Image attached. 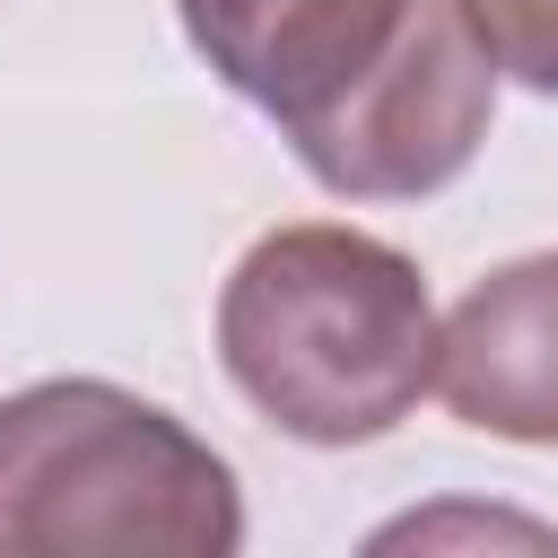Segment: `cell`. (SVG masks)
Wrapping results in <instances>:
<instances>
[{
	"instance_id": "6da1fadb",
	"label": "cell",
	"mask_w": 558,
	"mask_h": 558,
	"mask_svg": "<svg viewBox=\"0 0 558 558\" xmlns=\"http://www.w3.org/2000/svg\"><path fill=\"white\" fill-rule=\"evenodd\" d=\"M218 366L279 436L375 445L436 384L427 279L366 227H270L218 288Z\"/></svg>"
},
{
	"instance_id": "7a4b0ae2",
	"label": "cell",
	"mask_w": 558,
	"mask_h": 558,
	"mask_svg": "<svg viewBox=\"0 0 558 558\" xmlns=\"http://www.w3.org/2000/svg\"><path fill=\"white\" fill-rule=\"evenodd\" d=\"M244 488L209 436L105 375L0 401V558H235Z\"/></svg>"
},
{
	"instance_id": "3957f363",
	"label": "cell",
	"mask_w": 558,
	"mask_h": 558,
	"mask_svg": "<svg viewBox=\"0 0 558 558\" xmlns=\"http://www.w3.org/2000/svg\"><path fill=\"white\" fill-rule=\"evenodd\" d=\"M497 113V61L462 0H410L375 70L288 131L296 166L340 201H427L445 192Z\"/></svg>"
},
{
	"instance_id": "277c9868",
	"label": "cell",
	"mask_w": 558,
	"mask_h": 558,
	"mask_svg": "<svg viewBox=\"0 0 558 558\" xmlns=\"http://www.w3.org/2000/svg\"><path fill=\"white\" fill-rule=\"evenodd\" d=\"M174 17L183 44L288 140L375 70L410 0H174Z\"/></svg>"
},
{
	"instance_id": "5b68a950",
	"label": "cell",
	"mask_w": 558,
	"mask_h": 558,
	"mask_svg": "<svg viewBox=\"0 0 558 558\" xmlns=\"http://www.w3.org/2000/svg\"><path fill=\"white\" fill-rule=\"evenodd\" d=\"M436 392L480 436L558 445V244L462 288L436 323Z\"/></svg>"
},
{
	"instance_id": "8992f818",
	"label": "cell",
	"mask_w": 558,
	"mask_h": 558,
	"mask_svg": "<svg viewBox=\"0 0 558 558\" xmlns=\"http://www.w3.org/2000/svg\"><path fill=\"white\" fill-rule=\"evenodd\" d=\"M488 61L532 96H558V0H462Z\"/></svg>"
}]
</instances>
